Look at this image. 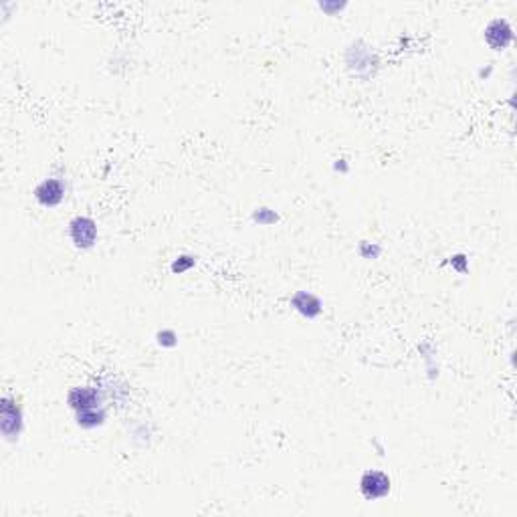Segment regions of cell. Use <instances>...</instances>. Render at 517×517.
Returning a JSON list of instances; mask_svg holds the SVG:
<instances>
[{
    "label": "cell",
    "instance_id": "cell-1",
    "mask_svg": "<svg viewBox=\"0 0 517 517\" xmlns=\"http://www.w3.org/2000/svg\"><path fill=\"white\" fill-rule=\"evenodd\" d=\"M25 430V410L23 402L12 394L0 398V433L6 443H19Z\"/></svg>",
    "mask_w": 517,
    "mask_h": 517
},
{
    "label": "cell",
    "instance_id": "cell-2",
    "mask_svg": "<svg viewBox=\"0 0 517 517\" xmlns=\"http://www.w3.org/2000/svg\"><path fill=\"white\" fill-rule=\"evenodd\" d=\"M67 194H69V184H67L65 174H53V176L43 178L33 190V197L43 208L61 206L65 202Z\"/></svg>",
    "mask_w": 517,
    "mask_h": 517
},
{
    "label": "cell",
    "instance_id": "cell-3",
    "mask_svg": "<svg viewBox=\"0 0 517 517\" xmlns=\"http://www.w3.org/2000/svg\"><path fill=\"white\" fill-rule=\"evenodd\" d=\"M67 406L73 412H81V410H89V408H99V406H107V396L103 392V388L98 382H89V384H79L67 390Z\"/></svg>",
    "mask_w": 517,
    "mask_h": 517
},
{
    "label": "cell",
    "instance_id": "cell-4",
    "mask_svg": "<svg viewBox=\"0 0 517 517\" xmlns=\"http://www.w3.org/2000/svg\"><path fill=\"white\" fill-rule=\"evenodd\" d=\"M67 235H69V241L75 248L89 251L98 245L99 241L98 221L87 217V215H77L67 224Z\"/></svg>",
    "mask_w": 517,
    "mask_h": 517
},
{
    "label": "cell",
    "instance_id": "cell-5",
    "mask_svg": "<svg viewBox=\"0 0 517 517\" xmlns=\"http://www.w3.org/2000/svg\"><path fill=\"white\" fill-rule=\"evenodd\" d=\"M358 489L366 501H382L392 493V477L386 471L368 469L362 473L358 481Z\"/></svg>",
    "mask_w": 517,
    "mask_h": 517
},
{
    "label": "cell",
    "instance_id": "cell-6",
    "mask_svg": "<svg viewBox=\"0 0 517 517\" xmlns=\"http://www.w3.org/2000/svg\"><path fill=\"white\" fill-rule=\"evenodd\" d=\"M483 39L493 51H505L511 47L516 33H514V26L507 19L497 17V19H491L487 26L483 28Z\"/></svg>",
    "mask_w": 517,
    "mask_h": 517
},
{
    "label": "cell",
    "instance_id": "cell-7",
    "mask_svg": "<svg viewBox=\"0 0 517 517\" xmlns=\"http://www.w3.org/2000/svg\"><path fill=\"white\" fill-rule=\"evenodd\" d=\"M289 305L296 309L297 314L305 320H318L321 314H323V301L316 293L311 291H296L291 299H289Z\"/></svg>",
    "mask_w": 517,
    "mask_h": 517
},
{
    "label": "cell",
    "instance_id": "cell-8",
    "mask_svg": "<svg viewBox=\"0 0 517 517\" xmlns=\"http://www.w3.org/2000/svg\"><path fill=\"white\" fill-rule=\"evenodd\" d=\"M99 386L103 388V392L107 396V402H116V406H123L129 398V384L123 382L122 378L109 374V376H99L96 378Z\"/></svg>",
    "mask_w": 517,
    "mask_h": 517
},
{
    "label": "cell",
    "instance_id": "cell-9",
    "mask_svg": "<svg viewBox=\"0 0 517 517\" xmlns=\"http://www.w3.org/2000/svg\"><path fill=\"white\" fill-rule=\"evenodd\" d=\"M107 406H99V408H89V410H81L75 412V424L83 430H96L101 428L107 422Z\"/></svg>",
    "mask_w": 517,
    "mask_h": 517
},
{
    "label": "cell",
    "instance_id": "cell-10",
    "mask_svg": "<svg viewBox=\"0 0 517 517\" xmlns=\"http://www.w3.org/2000/svg\"><path fill=\"white\" fill-rule=\"evenodd\" d=\"M347 51L356 53L354 61H345L350 69H354V65H356V71H354V73L358 75V77H362V69H366L368 75L372 73V65H376V59L372 57V51H370L368 47L362 49V47H360V41H358V43H354Z\"/></svg>",
    "mask_w": 517,
    "mask_h": 517
},
{
    "label": "cell",
    "instance_id": "cell-11",
    "mask_svg": "<svg viewBox=\"0 0 517 517\" xmlns=\"http://www.w3.org/2000/svg\"><path fill=\"white\" fill-rule=\"evenodd\" d=\"M251 221L255 222V224H259V226H273V224H277V222L281 221V217H279L277 210H273L269 206H257L251 212Z\"/></svg>",
    "mask_w": 517,
    "mask_h": 517
},
{
    "label": "cell",
    "instance_id": "cell-12",
    "mask_svg": "<svg viewBox=\"0 0 517 517\" xmlns=\"http://www.w3.org/2000/svg\"><path fill=\"white\" fill-rule=\"evenodd\" d=\"M197 261H198L197 255L182 253V255H178L172 263H170V271H172L174 275H184V273H188L190 269H194V267H197Z\"/></svg>",
    "mask_w": 517,
    "mask_h": 517
},
{
    "label": "cell",
    "instance_id": "cell-13",
    "mask_svg": "<svg viewBox=\"0 0 517 517\" xmlns=\"http://www.w3.org/2000/svg\"><path fill=\"white\" fill-rule=\"evenodd\" d=\"M154 340H156V344L160 345V347H164V350H172V347L178 345V334L174 332L172 327H162V329H158V332H156Z\"/></svg>",
    "mask_w": 517,
    "mask_h": 517
},
{
    "label": "cell",
    "instance_id": "cell-14",
    "mask_svg": "<svg viewBox=\"0 0 517 517\" xmlns=\"http://www.w3.org/2000/svg\"><path fill=\"white\" fill-rule=\"evenodd\" d=\"M358 255H360L362 259H366V261H376V259H380V255H382V246L378 245V243H372V241H360V245H358Z\"/></svg>",
    "mask_w": 517,
    "mask_h": 517
},
{
    "label": "cell",
    "instance_id": "cell-15",
    "mask_svg": "<svg viewBox=\"0 0 517 517\" xmlns=\"http://www.w3.org/2000/svg\"><path fill=\"white\" fill-rule=\"evenodd\" d=\"M451 267H453V271H457L459 275H467L471 271V265H469V257L465 253H455V255H451L448 257V261H446Z\"/></svg>",
    "mask_w": 517,
    "mask_h": 517
},
{
    "label": "cell",
    "instance_id": "cell-16",
    "mask_svg": "<svg viewBox=\"0 0 517 517\" xmlns=\"http://www.w3.org/2000/svg\"><path fill=\"white\" fill-rule=\"evenodd\" d=\"M318 6H320L323 12H327V15H338V12H342L345 6H347V2H318Z\"/></svg>",
    "mask_w": 517,
    "mask_h": 517
},
{
    "label": "cell",
    "instance_id": "cell-17",
    "mask_svg": "<svg viewBox=\"0 0 517 517\" xmlns=\"http://www.w3.org/2000/svg\"><path fill=\"white\" fill-rule=\"evenodd\" d=\"M334 172L336 174L350 172V162H347V158H338V160H334Z\"/></svg>",
    "mask_w": 517,
    "mask_h": 517
},
{
    "label": "cell",
    "instance_id": "cell-18",
    "mask_svg": "<svg viewBox=\"0 0 517 517\" xmlns=\"http://www.w3.org/2000/svg\"><path fill=\"white\" fill-rule=\"evenodd\" d=\"M491 75H493V65H485V67H481V69H479V79H481V81H487Z\"/></svg>",
    "mask_w": 517,
    "mask_h": 517
}]
</instances>
